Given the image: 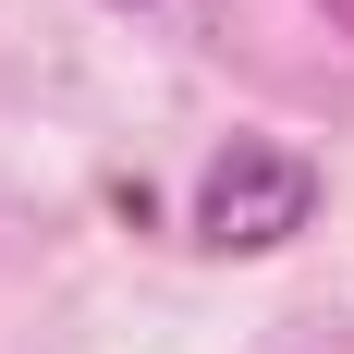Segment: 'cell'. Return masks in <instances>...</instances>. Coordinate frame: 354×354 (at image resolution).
Here are the masks:
<instances>
[{
	"label": "cell",
	"mask_w": 354,
	"mask_h": 354,
	"mask_svg": "<svg viewBox=\"0 0 354 354\" xmlns=\"http://www.w3.org/2000/svg\"><path fill=\"white\" fill-rule=\"evenodd\" d=\"M318 220V159H293V147H269V135H232L196 171V245L208 257H269V245H293Z\"/></svg>",
	"instance_id": "6da1fadb"
},
{
	"label": "cell",
	"mask_w": 354,
	"mask_h": 354,
	"mask_svg": "<svg viewBox=\"0 0 354 354\" xmlns=\"http://www.w3.org/2000/svg\"><path fill=\"white\" fill-rule=\"evenodd\" d=\"M318 12H330V37H354V0H318Z\"/></svg>",
	"instance_id": "7a4b0ae2"
}]
</instances>
